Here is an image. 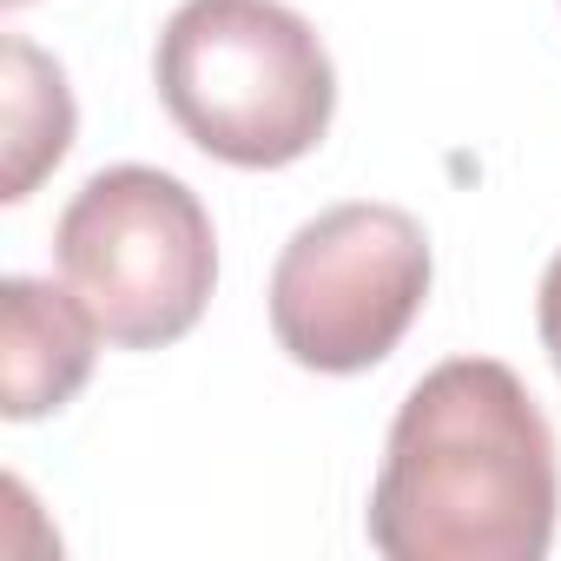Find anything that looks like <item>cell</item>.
<instances>
[{
    "instance_id": "3957f363",
    "label": "cell",
    "mask_w": 561,
    "mask_h": 561,
    "mask_svg": "<svg viewBox=\"0 0 561 561\" xmlns=\"http://www.w3.org/2000/svg\"><path fill=\"white\" fill-rule=\"evenodd\" d=\"M54 257L73 298L119 351L179 344L205 318L218 285L211 211L185 179L159 165L93 172L54 225Z\"/></svg>"
},
{
    "instance_id": "277c9868",
    "label": "cell",
    "mask_w": 561,
    "mask_h": 561,
    "mask_svg": "<svg viewBox=\"0 0 561 561\" xmlns=\"http://www.w3.org/2000/svg\"><path fill=\"white\" fill-rule=\"evenodd\" d=\"M430 238L403 205H331L277 251L271 331L291 364L357 377L403 344L430 305Z\"/></svg>"
},
{
    "instance_id": "7a4b0ae2",
    "label": "cell",
    "mask_w": 561,
    "mask_h": 561,
    "mask_svg": "<svg viewBox=\"0 0 561 561\" xmlns=\"http://www.w3.org/2000/svg\"><path fill=\"white\" fill-rule=\"evenodd\" d=\"M152 80L172 126L244 172L318 152L337 113V67L318 27L285 0H179Z\"/></svg>"
},
{
    "instance_id": "6da1fadb",
    "label": "cell",
    "mask_w": 561,
    "mask_h": 561,
    "mask_svg": "<svg viewBox=\"0 0 561 561\" xmlns=\"http://www.w3.org/2000/svg\"><path fill=\"white\" fill-rule=\"evenodd\" d=\"M554 508V436L528 383L495 357H449L390 423L370 548L390 561H541Z\"/></svg>"
},
{
    "instance_id": "5b68a950",
    "label": "cell",
    "mask_w": 561,
    "mask_h": 561,
    "mask_svg": "<svg viewBox=\"0 0 561 561\" xmlns=\"http://www.w3.org/2000/svg\"><path fill=\"white\" fill-rule=\"evenodd\" d=\"M100 318L73 298V285L8 277L0 285V410L8 423L54 416L80 397L100 357Z\"/></svg>"
},
{
    "instance_id": "ba28073f",
    "label": "cell",
    "mask_w": 561,
    "mask_h": 561,
    "mask_svg": "<svg viewBox=\"0 0 561 561\" xmlns=\"http://www.w3.org/2000/svg\"><path fill=\"white\" fill-rule=\"evenodd\" d=\"M8 8H27V0H8Z\"/></svg>"
},
{
    "instance_id": "52a82bcc",
    "label": "cell",
    "mask_w": 561,
    "mask_h": 561,
    "mask_svg": "<svg viewBox=\"0 0 561 561\" xmlns=\"http://www.w3.org/2000/svg\"><path fill=\"white\" fill-rule=\"evenodd\" d=\"M535 324H541V344L554 357V377H561V251L548 257L541 271V291H535Z\"/></svg>"
},
{
    "instance_id": "8992f818",
    "label": "cell",
    "mask_w": 561,
    "mask_h": 561,
    "mask_svg": "<svg viewBox=\"0 0 561 561\" xmlns=\"http://www.w3.org/2000/svg\"><path fill=\"white\" fill-rule=\"evenodd\" d=\"M8 165H0V198L21 205L34 185L67 159L73 146V93L60 60H47L34 41L8 34Z\"/></svg>"
}]
</instances>
